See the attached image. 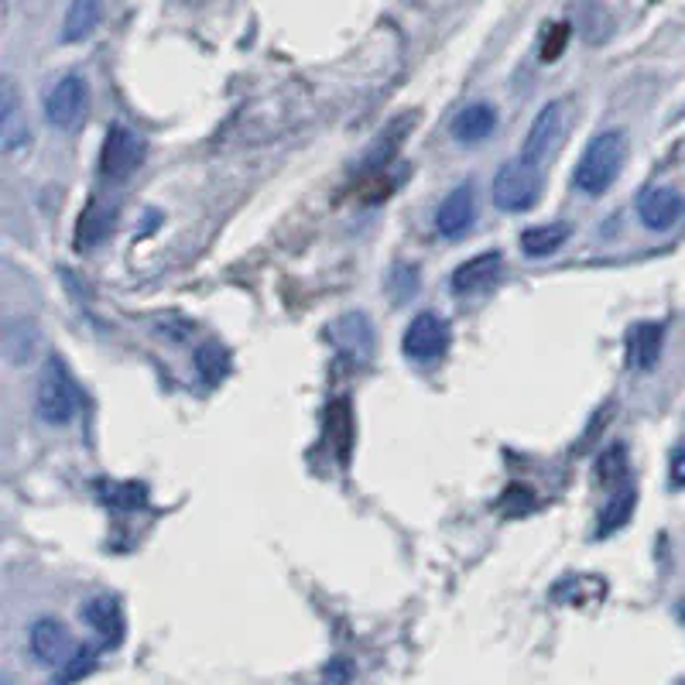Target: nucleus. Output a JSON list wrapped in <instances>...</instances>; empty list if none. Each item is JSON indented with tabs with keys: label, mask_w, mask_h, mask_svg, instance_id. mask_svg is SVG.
<instances>
[{
	"label": "nucleus",
	"mask_w": 685,
	"mask_h": 685,
	"mask_svg": "<svg viewBox=\"0 0 685 685\" xmlns=\"http://www.w3.org/2000/svg\"><path fill=\"white\" fill-rule=\"evenodd\" d=\"M624 162H628V134L604 131L586 144L583 159L573 168V185L586 196H604L617 182Z\"/></svg>",
	"instance_id": "f257e3e1"
},
{
	"label": "nucleus",
	"mask_w": 685,
	"mask_h": 685,
	"mask_svg": "<svg viewBox=\"0 0 685 685\" xmlns=\"http://www.w3.org/2000/svg\"><path fill=\"white\" fill-rule=\"evenodd\" d=\"M35 412L45 425H69L79 412V388L69 367L58 357H48L35 391Z\"/></svg>",
	"instance_id": "f03ea898"
},
{
	"label": "nucleus",
	"mask_w": 685,
	"mask_h": 685,
	"mask_svg": "<svg viewBox=\"0 0 685 685\" xmlns=\"http://www.w3.org/2000/svg\"><path fill=\"white\" fill-rule=\"evenodd\" d=\"M490 199H493L497 209H504V213L532 209L542 199V172H539V165L524 162V159L508 162L501 172L493 175Z\"/></svg>",
	"instance_id": "7ed1b4c3"
},
{
	"label": "nucleus",
	"mask_w": 685,
	"mask_h": 685,
	"mask_svg": "<svg viewBox=\"0 0 685 685\" xmlns=\"http://www.w3.org/2000/svg\"><path fill=\"white\" fill-rule=\"evenodd\" d=\"M141 162H144V138L134 128H128V123H113L100 148V175L107 182H123Z\"/></svg>",
	"instance_id": "20e7f679"
},
{
	"label": "nucleus",
	"mask_w": 685,
	"mask_h": 685,
	"mask_svg": "<svg viewBox=\"0 0 685 685\" xmlns=\"http://www.w3.org/2000/svg\"><path fill=\"white\" fill-rule=\"evenodd\" d=\"M86 110H89V86L76 73L62 76L45 93V117H48L52 128H58V131H73L76 123L86 117Z\"/></svg>",
	"instance_id": "39448f33"
},
{
	"label": "nucleus",
	"mask_w": 685,
	"mask_h": 685,
	"mask_svg": "<svg viewBox=\"0 0 685 685\" xmlns=\"http://www.w3.org/2000/svg\"><path fill=\"white\" fill-rule=\"evenodd\" d=\"M453 342V329H449V319L439 316V313H418L409 329H404V357L412 360H439Z\"/></svg>",
	"instance_id": "423d86ee"
},
{
	"label": "nucleus",
	"mask_w": 685,
	"mask_h": 685,
	"mask_svg": "<svg viewBox=\"0 0 685 685\" xmlns=\"http://www.w3.org/2000/svg\"><path fill=\"white\" fill-rule=\"evenodd\" d=\"M412 128H415V113H401V117H394V120L388 123V128L370 141V148L363 151L357 175H360V178H373V175L388 172V165L398 159V151L404 148V141H409Z\"/></svg>",
	"instance_id": "0eeeda50"
},
{
	"label": "nucleus",
	"mask_w": 685,
	"mask_h": 685,
	"mask_svg": "<svg viewBox=\"0 0 685 685\" xmlns=\"http://www.w3.org/2000/svg\"><path fill=\"white\" fill-rule=\"evenodd\" d=\"M563 138H566V104H548L539 110L532 131H528L521 159L532 165H542L548 154L563 144Z\"/></svg>",
	"instance_id": "6e6552de"
},
{
	"label": "nucleus",
	"mask_w": 685,
	"mask_h": 685,
	"mask_svg": "<svg viewBox=\"0 0 685 685\" xmlns=\"http://www.w3.org/2000/svg\"><path fill=\"white\" fill-rule=\"evenodd\" d=\"M28 641H31V655L52 668H62L76 655V641L69 628L55 617H39L28 631Z\"/></svg>",
	"instance_id": "1a4fd4ad"
},
{
	"label": "nucleus",
	"mask_w": 685,
	"mask_h": 685,
	"mask_svg": "<svg viewBox=\"0 0 685 685\" xmlns=\"http://www.w3.org/2000/svg\"><path fill=\"white\" fill-rule=\"evenodd\" d=\"M474 224H477V189H474V182H463L439 203V209H435V230L456 240Z\"/></svg>",
	"instance_id": "9d476101"
},
{
	"label": "nucleus",
	"mask_w": 685,
	"mask_h": 685,
	"mask_svg": "<svg viewBox=\"0 0 685 685\" xmlns=\"http://www.w3.org/2000/svg\"><path fill=\"white\" fill-rule=\"evenodd\" d=\"M117 216H120L117 203H110L104 196H89V203L83 206L79 220H76V240H73L76 251H93V247H100L113 233Z\"/></svg>",
	"instance_id": "9b49d317"
},
{
	"label": "nucleus",
	"mask_w": 685,
	"mask_h": 685,
	"mask_svg": "<svg viewBox=\"0 0 685 685\" xmlns=\"http://www.w3.org/2000/svg\"><path fill=\"white\" fill-rule=\"evenodd\" d=\"M28 141H31L28 117L21 113V100H18L14 83L4 76L0 79V151L18 154Z\"/></svg>",
	"instance_id": "f8f14e48"
},
{
	"label": "nucleus",
	"mask_w": 685,
	"mask_h": 685,
	"mask_svg": "<svg viewBox=\"0 0 685 685\" xmlns=\"http://www.w3.org/2000/svg\"><path fill=\"white\" fill-rule=\"evenodd\" d=\"M638 216H641V224L648 230H655V233H665L672 230L682 216H685V199L668 189V185H659V189H648L638 203Z\"/></svg>",
	"instance_id": "ddd939ff"
},
{
	"label": "nucleus",
	"mask_w": 685,
	"mask_h": 685,
	"mask_svg": "<svg viewBox=\"0 0 685 685\" xmlns=\"http://www.w3.org/2000/svg\"><path fill=\"white\" fill-rule=\"evenodd\" d=\"M329 339L336 342V350L354 363H367L373 354V329H370L367 316H360V313H350L339 323H333Z\"/></svg>",
	"instance_id": "4468645a"
},
{
	"label": "nucleus",
	"mask_w": 685,
	"mask_h": 685,
	"mask_svg": "<svg viewBox=\"0 0 685 685\" xmlns=\"http://www.w3.org/2000/svg\"><path fill=\"white\" fill-rule=\"evenodd\" d=\"M504 271V258L497 251H487V254H477L466 264H459L453 271V292L459 295H483L487 289H493V282L501 278Z\"/></svg>",
	"instance_id": "2eb2a0df"
},
{
	"label": "nucleus",
	"mask_w": 685,
	"mask_h": 685,
	"mask_svg": "<svg viewBox=\"0 0 685 685\" xmlns=\"http://www.w3.org/2000/svg\"><path fill=\"white\" fill-rule=\"evenodd\" d=\"M665 347V326L662 323H634L628 329V363L641 373L655 370Z\"/></svg>",
	"instance_id": "dca6fc26"
},
{
	"label": "nucleus",
	"mask_w": 685,
	"mask_h": 685,
	"mask_svg": "<svg viewBox=\"0 0 685 685\" xmlns=\"http://www.w3.org/2000/svg\"><path fill=\"white\" fill-rule=\"evenodd\" d=\"M83 620L100 634L104 644H120L123 638V610H120V600L117 597H93L83 604Z\"/></svg>",
	"instance_id": "f3484780"
},
{
	"label": "nucleus",
	"mask_w": 685,
	"mask_h": 685,
	"mask_svg": "<svg viewBox=\"0 0 685 685\" xmlns=\"http://www.w3.org/2000/svg\"><path fill=\"white\" fill-rule=\"evenodd\" d=\"M326 439L333 446L336 463L347 466L350 463V449H354V409L350 398H333L326 409Z\"/></svg>",
	"instance_id": "a211bd4d"
},
{
	"label": "nucleus",
	"mask_w": 685,
	"mask_h": 685,
	"mask_svg": "<svg viewBox=\"0 0 685 685\" xmlns=\"http://www.w3.org/2000/svg\"><path fill=\"white\" fill-rule=\"evenodd\" d=\"M97 501L117 514H134L148 508V483L141 480H97Z\"/></svg>",
	"instance_id": "6ab92c4d"
},
{
	"label": "nucleus",
	"mask_w": 685,
	"mask_h": 685,
	"mask_svg": "<svg viewBox=\"0 0 685 685\" xmlns=\"http://www.w3.org/2000/svg\"><path fill=\"white\" fill-rule=\"evenodd\" d=\"M497 128V110L490 104H470L463 107L453 120V138L463 144H477L487 141Z\"/></svg>",
	"instance_id": "aec40b11"
},
{
	"label": "nucleus",
	"mask_w": 685,
	"mask_h": 685,
	"mask_svg": "<svg viewBox=\"0 0 685 685\" xmlns=\"http://www.w3.org/2000/svg\"><path fill=\"white\" fill-rule=\"evenodd\" d=\"M100 18H104V0H73L66 11V21H62V42L76 45V42L89 39L93 31H97Z\"/></svg>",
	"instance_id": "412c9836"
},
{
	"label": "nucleus",
	"mask_w": 685,
	"mask_h": 685,
	"mask_svg": "<svg viewBox=\"0 0 685 685\" xmlns=\"http://www.w3.org/2000/svg\"><path fill=\"white\" fill-rule=\"evenodd\" d=\"M0 342H4L8 363H28L39 347V326L31 319H8L4 333H0Z\"/></svg>",
	"instance_id": "4be33fe9"
},
{
	"label": "nucleus",
	"mask_w": 685,
	"mask_h": 685,
	"mask_svg": "<svg viewBox=\"0 0 685 685\" xmlns=\"http://www.w3.org/2000/svg\"><path fill=\"white\" fill-rule=\"evenodd\" d=\"M634 504H638V490H634L631 483L617 487L613 497L607 501V508H604V514H600V521H597V539H607V535L620 532V528H624V524L631 521Z\"/></svg>",
	"instance_id": "5701e85b"
},
{
	"label": "nucleus",
	"mask_w": 685,
	"mask_h": 685,
	"mask_svg": "<svg viewBox=\"0 0 685 685\" xmlns=\"http://www.w3.org/2000/svg\"><path fill=\"white\" fill-rule=\"evenodd\" d=\"M573 237V227L569 224H545V227H532L521 233V251L528 258H548L555 254L558 247Z\"/></svg>",
	"instance_id": "b1692460"
},
{
	"label": "nucleus",
	"mask_w": 685,
	"mask_h": 685,
	"mask_svg": "<svg viewBox=\"0 0 685 685\" xmlns=\"http://www.w3.org/2000/svg\"><path fill=\"white\" fill-rule=\"evenodd\" d=\"M594 477L600 487L607 490H617L628 483V446L624 443H613L610 449H604L597 456V466H594Z\"/></svg>",
	"instance_id": "393cba45"
},
{
	"label": "nucleus",
	"mask_w": 685,
	"mask_h": 685,
	"mask_svg": "<svg viewBox=\"0 0 685 685\" xmlns=\"http://www.w3.org/2000/svg\"><path fill=\"white\" fill-rule=\"evenodd\" d=\"M196 370L203 373L206 384H220L230 373V354L220 347V342H203L196 350Z\"/></svg>",
	"instance_id": "a878e982"
},
{
	"label": "nucleus",
	"mask_w": 685,
	"mask_h": 685,
	"mask_svg": "<svg viewBox=\"0 0 685 685\" xmlns=\"http://www.w3.org/2000/svg\"><path fill=\"white\" fill-rule=\"evenodd\" d=\"M535 508V493L532 490H528L524 483H511L508 490H504V497H501V511L504 514H528V511H532Z\"/></svg>",
	"instance_id": "bb28decb"
},
{
	"label": "nucleus",
	"mask_w": 685,
	"mask_h": 685,
	"mask_svg": "<svg viewBox=\"0 0 685 685\" xmlns=\"http://www.w3.org/2000/svg\"><path fill=\"white\" fill-rule=\"evenodd\" d=\"M566 42H569V24L566 21H558L545 31V42H542V58L545 62H555L558 55L566 52Z\"/></svg>",
	"instance_id": "cd10ccee"
},
{
	"label": "nucleus",
	"mask_w": 685,
	"mask_h": 685,
	"mask_svg": "<svg viewBox=\"0 0 685 685\" xmlns=\"http://www.w3.org/2000/svg\"><path fill=\"white\" fill-rule=\"evenodd\" d=\"M93 662H97V659H93V651H89V648H76V655H73L66 665H62V685L83 678V675L93 668Z\"/></svg>",
	"instance_id": "c85d7f7f"
},
{
	"label": "nucleus",
	"mask_w": 685,
	"mask_h": 685,
	"mask_svg": "<svg viewBox=\"0 0 685 685\" xmlns=\"http://www.w3.org/2000/svg\"><path fill=\"white\" fill-rule=\"evenodd\" d=\"M354 678V665L347 659H333L326 665V685H350Z\"/></svg>",
	"instance_id": "c756f323"
},
{
	"label": "nucleus",
	"mask_w": 685,
	"mask_h": 685,
	"mask_svg": "<svg viewBox=\"0 0 685 685\" xmlns=\"http://www.w3.org/2000/svg\"><path fill=\"white\" fill-rule=\"evenodd\" d=\"M668 480L672 487H685V449H675L668 459Z\"/></svg>",
	"instance_id": "7c9ffc66"
}]
</instances>
